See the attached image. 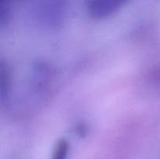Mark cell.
Listing matches in <instances>:
<instances>
[{
    "instance_id": "cell-1",
    "label": "cell",
    "mask_w": 160,
    "mask_h": 159,
    "mask_svg": "<svg viewBox=\"0 0 160 159\" xmlns=\"http://www.w3.org/2000/svg\"><path fill=\"white\" fill-rule=\"evenodd\" d=\"M129 0H87L89 15L95 19H103L121 9Z\"/></svg>"
},
{
    "instance_id": "cell-2",
    "label": "cell",
    "mask_w": 160,
    "mask_h": 159,
    "mask_svg": "<svg viewBox=\"0 0 160 159\" xmlns=\"http://www.w3.org/2000/svg\"><path fill=\"white\" fill-rule=\"evenodd\" d=\"M70 152V143L66 139H59L55 143L50 159H67Z\"/></svg>"
},
{
    "instance_id": "cell-3",
    "label": "cell",
    "mask_w": 160,
    "mask_h": 159,
    "mask_svg": "<svg viewBox=\"0 0 160 159\" xmlns=\"http://www.w3.org/2000/svg\"><path fill=\"white\" fill-rule=\"evenodd\" d=\"M0 1H1L2 3H3V2H6L9 1V0H0Z\"/></svg>"
}]
</instances>
